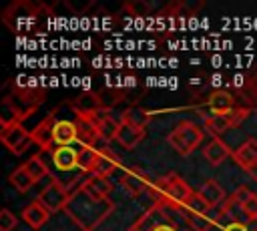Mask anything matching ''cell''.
Listing matches in <instances>:
<instances>
[{
  "mask_svg": "<svg viewBox=\"0 0 257 231\" xmlns=\"http://www.w3.org/2000/svg\"><path fill=\"white\" fill-rule=\"evenodd\" d=\"M112 211L114 203L110 201V197L94 195L90 189L84 187V181L70 191V199L64 207V213L82 231H94Z\"/></svg>",
  "mask_w": 257,
  "mask_h": 231,
  "instance_id": "obj_1",
  "label": "cell"
},
{
  "mask_svg": "<svg viewBox=\"0 0 257 231\" xmlns=\"http://www.w3.org/2000/svg\"><path fill=\"white\" fill-rule=\"evenodd\" d=\"M151 193H153L155 199L165 201V203H171L177 209H181L183 213L187 211V207L197 197V191L193 193V189L187 185V181L181 175H177V173H169V175L157 179L155 185H153V189H151ZM185 217H187V213H185Z\"/></svg>",
  "mask_w": 257,
  "mask_h": 231,
  "instance_id": "obj_2",
  "label": "cell"
},
{
  "mask_svg": "<svg viewBox=\"0 0 257 231\" xmlns=\"http://www.w3.org/2000/svg\"><path fill=\"white\" fill-rule=\"evenodd\" d=\"M167 141L173 151H177L181 157H187L203 143V129L193 121H181L173 127Z\"/></svg>",
  "mask_w": 257,
  "mask_h": 231,
  "instance_id": "obj_3",
  "label": "cell"
},
{
  "mask_svg": "<svg viewBox=\"0 0 257 231\" xmlns=\"http://www.w3.org/2000/svg\"><path fill=\"white\" fill-rule=\"evenodd\" d=\"M38 6H32L30 2H14L8 6V10L4 12V24L8 28H12L14 32H20V30H30L36 26V14Z\"/></svg>",
  "mask_w": 257,
  "mask_h": 231,
  "instance_id": "obj_4",
  "label": "cell"
},
{
  "mask_svg": "<svg viewBox=\"0 0 257 231\" xmlns=\"http://www.w3.org/2000/svg\"><path fill=\"white\" fill-rule=\"evenodd\" d=\"M106 112V110H102ZM102 112H96V114H86V112H76V141L82 145V147H94L96 143H102L100 137H98V121L102 117Z\"/></svg>",
  "mask_w": 257,
  "mask_h": 231,
  "instance_id": "obj_5",
  "label": "cell"
},
{
  "mask_svg": "<svg viewBox=\"0 0 257 231\" xmlns=\"http://www.w3.org/2000/svg\"><path fill=\"white\" fill-rule=\"evenodd\" d=\"M0 141L2 145L14 153V155H22L30 143H32V137H30V131L22 125V123H14V125H8V127H2L0 131Z\"/></svg>",
  "mask_w": 257,
  "mask_h": 231,
  "instance_id": "obj_6",
  "label": "cell"
},
{
  "mask_svg": "<svg viewBox=\"0 0 257 231\" xmlns=\"http://www.w3.org/2000/svg\"><path fill=\"white\" fill-rule=\"evenodd\" d=\"M68 199H70V187H66L64 183H60L58 179L50 181V183L38 193V201H40L50 213L64 211Z\"/></svg>",
  "mask_w": 257,
  "mask_h": 231,
  "instance_id": "obj_7",
  "label": "cell"
},
{
  "mask_svg": "<svg viewBox=\"0 0 257 231\" xmlns=\"http://www.w3.org/2000/svg\"><path fill=\"white\" fill-rule=\"evenodd\" d=\"M247 117H249V108L237 106V108H233L231 112H225V114H211V117H205L203 125H205V129H207L209 133L221 135V133H225V131L235 129V127H237L241 121H245Z\"/></svg>",
  "mask_w": 257,
  "mask_h": 231,
  "instance_id": "obj_8",
  "label": "cell"
},
{
  "mask_svg": "<svg viewBox=\"0 0 257 231\" xmlns=\"http://www.w3.org/2000/svg\"><path fill=\"white\" fill-rule=\"evenodd\" d=\"M120 183L124 187V191L131 195V197H141L143 193H151L153 185H151V179L149 175L141 169V167H131L122 173L120 177Z\"/></svg>",
  "mask_w": 257,
  "mask_h": 231,
  "instance_id": "obj_9",
  "label": "cell"
},
{
  "mask_svg": "<svg viewBox=\"0 0 257 231\" xmlns=\"http://www.w3.org/2000/svg\"><path fill=\"white\" fill-rule=\"evenodd\" d=\"M54 125H56V112L46 114L40 123H36L30 131L32 143L40 147V151H52L54 145Z\"/></svg>",
  "mask_w": 257,
  "mask_h": 231,
  "instance_id": "obj_10",
  "label": "cell"
},
{
  "mask_svg": "<svg viewBox=\"0 0 257 231\" xmlns=\"http://www.w3.org/2000/svg\"><path fill=\"white\" fill-rule=\"evenodd\" d=\"M197 195H199V199H201L209 209H217V207H221V205L227 201L225 189H223L215 179H207V181L199 187Z\"/></svg>",
  "mask_w": 257,
  "mask_h": 231,
  "instance_id": "obj_11",
  "label": "cell"
},
{
  "mask_svg": "<svg viewBox=\"0 0 257 231\" xmlns=\"http://www.w3.org/2000/svg\"><path fill=\"white\" fill-rule=\"evenodd\" d=\"M50 211L36 199V201H32V203H28L26 207H24V211H22V219L26 221V225L30 227V229H34V231H38L48 219H50Z\"/></svg>",
  "mask_w": 257,
  "mask_h": 231,
  "instance_id": "obj_12",
  "label": "cell"
},
{
  "mask_svg": "<svg viewBox=\"0 0 257 231\" xmlns=\"http://www.w3.org/2000/svg\"><path fill=\"white\" fill-rule=\"evenodd\" d=\"M233 159L241 169L253 171L257 167V139H249L239 145V149L233 151Z\"/></svg>",
  "mask_w": 257,
  "mask_h": 231,
  "instance_id": "obj_13",
  "label": "cell"
},
{
  "mask_svg": "<svg viewBox=\"0 0 257 231\" xmlns=\"http://www.w3.org/2000/svg\"><path fill=\"white\" fill-rule=\"evenodd\" d=\"M74 110L76 112H86V114H96V112H102L106 110L104 108V100L98 92H80L74 100Z\"/></svg>",
  "mask_w": 257,
  "mask_h": 231,
  "instance_id": "obj_14",
  "label": "cell"
},
{
  "mask_svg": "<svg viewBox=\"0 0 257 231\" xmlns=\"http://www.w3.org/2000/svg\"><path fill=\"white\" fill-rule=\"evenodd\" d=\"M143 139H145V131L143 129H137V127H133L128 123H120L118 125V131H116V137H114V141L122 149H135Z\"/></svg>",
  "mask_w": 257,
  "mask_h": 231,
  "instance_id": "obj_15",
  "label": "cell"
},
{
  "mask_svg": "<svg viewBox=\"0 0 257 231\" xmlns=\"http://www.w3.org/2000/svg\"><path fill=\"white\" fill-rule=\"evenodd\" d=\"M207 106L213 114H225V112H231L235 106V96L227 90H215L209 94V100H207Z\"/></svg>",
  "mask_w": 257,
  "mask_h": 231,
  "instance_id": "obj_16",
  "label": "cell"
},
{
  "mask_svg": "<svg viewBox=\"0 0 257 231\" xmlns=\"http://www.w3.org/2000/svg\"><path fill=\"white\" fill-rule=\"evenodd\" d=\"M229 155H231V151H229V147H227L221 139H213V141H209V143L203 147V157L207 159V163H209L211 167L221 165Z\"/></svg>",
  "mask_w": 257,
  "mask_h": 231,
  "instance_id": "obj_17",
  "label": "cell"
},
{
  "mask_svg": "<svg viewBox=\"0 0 257 231\" xmlns=\"http://www.w3.org/2000/svg\"><path fill=\"white\" fill-rule=\"evenodd\" d=\"M118 167V159L116 155L104 145L102 149H98V159H96V167L90 175H98V177H108L112 175V171Z\"/></svg>",
  "mask_w": 257,
  "mask_h": 231,
  "instance_id": "obj_18",
  "label": "cell"
},
{
  "mask_svg": "<svg viewBox=\"0 0 257 231\" xmlns=\"http://www.w3.org/2000/svg\"><path fill=\"white\" fill-rule=\"evenodd\" d=\"M76 157H78V151H74L72 147H56L52 151V163L60 171H72V169H76L78 167Z\"/></svg>",
  "mask_w": 257,
  "mask_h": 231,
  "instance_id": "obj_19",
  "label": "cell"
},
{
  "mask_svg": "<svg viewBox=\"0 0 257 231\" xmlns=\"http://www.w3.org/2000/svg\"><path fill=\"white\" fill-rule=\"evenodd\" d=\"M76 141V125L74 121H56L54 125V145L70 147Z\"/></svg>",
  "mask_w": 257,
  "mask_h": 231,
  "instance_id": "obj_20",
  "label": "cell"
},
{
  "mask_svg": "<svg viewBox=\"0 0 257 231\" xmlns=\"http://www.w3.org/2000/svg\"><path fill=\"white\" fill-rule=\"evenodd\" d=\"M161 221H163V219H161L159 211L151 205V207H149V209H147V211H145V213H143V215H141V217L126 229V231H153L157 225H161Z\"/></svg>",
  "mask_w": 257,
  "mask_h": 231,
  "instance_id": "obj_21",
  "label": "cell"
},
{
  "mask_svg": "<svg viewBox=\"0 0 257 231\" xmlns=\"http://www.w3.org/2000/svg\"><path fill=\"white\" fill-rule=\"evenodd\" d=\"M149 121H151V114L145 108H139V106H131L120 114V123H128V125H133L137 129H143V131L147 129Z\"/></svg>",
  "mask_w": 257,
  "mask_h": 231,
  "instance_id": "obj_22",
  "label": "cell"
},
{
  "mask_svg": "<svg viewBox=\"0 0 257 231\" xmlns=\"http://www.w3.org/2000/svg\"><path fill=\"white\" fill-rule=\"evenodd\" d=\"M96 159H98V149H94V147H80L78 149L76 163H78V169L84 171L86 175H90L94 171Z\"/></svg>",
  "mask_w": 257,
  "mask_h": 231,
  "instance_id": "obj_23",
  "label": "cell"
},
{
  "mask_svg": "<svg viewBox=\"0 0 257 231\" xmlns=\"http://www.w3.org/2000/svg\"><path fill=\"white\" fill-rule=\"evenodd\" d=\"M118 125H120V123H116V121L108 114V110L102 112V117H100V121H98V137H100V141H102V143L114 141L116 131H118Z\"/></svg>",
  "mask_w": 257,
  "mask_h": 231,
  "instance_id": "obj_24",
  "label": "cell"
},
{
  "mask_svg": "<svg viewBox=\"0 0 257 231\" xmlns=\"http://www.w3.org/2000/svg\"><path fill=\"white\" fill-rule=\"evenodd\" d=\"M84 187L90 189L94 195H100V197H108L112 191V183L106 177H98V175H86Z\"/></svg>",
  "mask_w": 257,
  "mask_h": 231,
  "instance_id": "obj_25",
  "label": "cell"
},
{
  "mask_svg": "<svg viewBox=\"0 0 257 231\" xmlns=\"http://www.w3.org/2000/svg\"><path fill=\"white\" fill-rule=\"evenodd\" d=\"M10 183H12V187H16L20 193H26L36 181L30 177V173L26 171V167L20 165V167H16V169L10 173Z\"/></svg>",
  "mask_w": 257,
  "mask_h": 231,
  "instance_id": "obj_26",
  "label": "cell"
},
{
  "mask_svg": "<svg viewBox=\"0 0 257 231\" xmlns=\"http://www.w3.org/2000/svg\"><path fill=\"white\" fill-rule=\"evenodd\" d=\"M24 167H26V171L30 173V177L38 183L40 179H44V177H50L52 173H50V169H48V165L40 159V155H34V157H30L26 163H24Z\"/></svg>",
  "mask_w": 257,
  "mask_h": 231,
  "instance_id": "obj_27",
  "label": "cell"
},
{
  "mask_svg": "<svg viewBox=\"0 0 257 231\" xmlns=\"http://www.w3.org/2000/svg\"><path fill=\"white\" fill-rule=\"evenodd\" d=\"M16 227V215L10 209L0 211V231H12Z\"/></svg>",
  "mask_w": 257,
  "mask_h": 231,
  "instance_id": "obj_28",
  "label": "cell"
},
{
  "mask_svg": "<svg viewBox=\"0 0 257 231\" xmlns=\"http://www.w3.org/2000/svg\"><path fill=\"white\" fill-rule=\"evenodd\" d=\"M253 195H255V193H251V189H249L247 185H239V187H237V189L231 193V197H233L237 203H241V205H245V203H247V201H249Z\"/></svg>",
  "mask_w": 257,
  "mask_h": 231,
  "instance_id": "obj_29",
  "label": "cell"
},
{
  "mask_svg": "<svg viewBox=\"0 0 257 231\" xmlns=\"http://www.w3.org/2000/svg\"><path fill=\"white\" fill-rule=\"evenodd\" d=\"M243 211H245L247 221H255V219H257V195H253V197L243 205Z\"/></svg>",
  "mask_w": 257,
  "mask_h": 231,
  "instance_id": "obj_30",
  "label": "cell"
},
{
  "mask_svg": "<svg viewBox=\"0 0 257 231\" xmlns=\"http://www.w3.org/2000/svg\"><path fill=\"white\" fill-rule=\"evenodd\" d=\"M225 231H249V227H247V223H229L225 227Z\"/></svg>",
  "mask_w": 257,
  "mask_h": 231,
  "instance_id": "obj_31",
  "label": "cell"
},
{
  "mask_svg": "<svg viewBox=\"0 0 257 231\" xmlns=\"http://www.w3.org/2000/svg\"><path fill=\"white\" fill-rule=\"evenodd\" d=\"M153 231H177L173 225H169V223H161V225H157Z\"/></svg>",
  "mask_w": 257,
  "mask_h": 231,
  "instance_id": "obj_32",
  "label": "cell"
},
{
  "mask_svg": "<svg viewBox=\"0 0 257 231\" xmlns=\"http://www.w3.org/2000/svg\"><path fill=\"white\" fill-rule=\"evenodd\" d=\"M183 231H201L199 227H187V229H183Z\"/></svg>",
  "mask_w": 257,
  "mask_h": 231,
  "instance_id": "obj_33",
  "label": "cell"
}]
</instances>
